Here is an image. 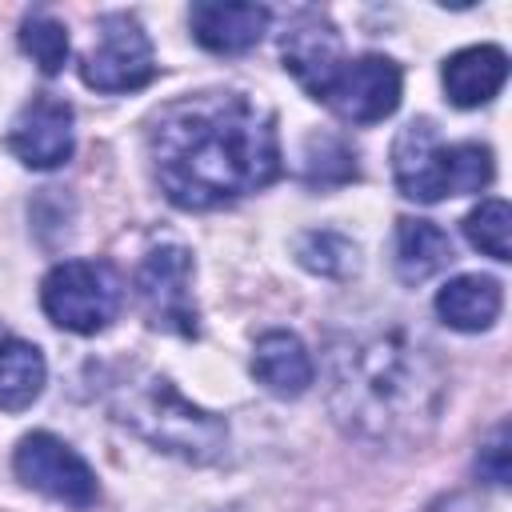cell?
Returning a JSON list of instances; mask_svg holds the SVG:
<instances>
[{
  "instance_id": "1",
  "label": "cell",
  "mask_w": 512,
  "mask_h": 512,
  "mask_svg": "<svg viewBox=\"0 0 512 512\" xmlns=\"http://www.w3.org/2000/svg\"><path fill=\"white\" fill-rule=\"evenodd\" d=\"M148 156L176 208H220L280 176L276 116L240 92L188 96L156 116Z\"/></svg>"
},
{
  "instance_id": "2",
  "label": "cell",
  "mask_w": 512,
  "mask_h": 512,
  "mask_svg": "<svg viewBox=\"0 0 512 512\" xmlns=\"http://www.w3.org/2000/svg\"><path fill=\"white\" fill-rule=\"evenodd\" d=\"M328 408L344 432L376 448L420 444L444 404L436 356L400 324H372L328 344Z\"/></svg>"
},
{
  "instance_id": "3",
  "label": "cell",
  "mask_w": 512,
  "mask_h": 512,
  "mask_svg": "<svg viewBox=\"0 0 512 512\" xmlns=\"http://www.w3.org/2000/svg\"><path fill=\"white\" fill-rule=\"evenodd\" d=\"M112 412L152 448L172 452L192 464L216 460L228 444V424L212 416L208 408L192 404L188 396H180L176 384L156 372L124 376L112 388Z\"/></svg>"
},
{
  "instance_id": "4",
  "label": "cell",
  "mask_w": 512,
  "mask_h": 512,
  "mask_svg": "<svg viewBox=\"0 0 512 512\" xmlns=\"http://www.w3.org/2000/svg\"><path fill=\"white\" fill-rule=\"evenodd\" d=\"M392 176L408 200L436 204L444 196L484 192L492 184V152L476 140L444 144L432 120H408L392 144Z\"/></svg>"
},
{
  "instance_id": "5",
  "label": "cell",
  "mask_w": 512,
  "mask_h": 512,
  "mask_svg": "<svg viewBox=\"0 0 512 512\" xmlns=\"http://www.w3.org/2000/svg\"><path fill=\"white\" fill-rule=\"evenodd\" d=\"M120 296L124 284L108 260H64L40 284L48 320L80 336L104 332L120 312Z\"/></svg>"
},
{
  "instance_id": "6",
  "label": "cell",
  "mask_w": 512,
  "mask_h": 512,
  "mask_svg": "<svg viewBox=\"0 0 512 512\" xmlns=\"http://www.w3.org/2000/svg\"><path fill=\"white\" fill-rule=\"evenodd\" d=\"M96 48L84 52L80 76L96 92H136L156 76L152 40L144 36L140 20L128 12H108L96 24Z\"/></svg>"
},
{
  "instance_id": "7",
  "label": "cell",
  "mask_w": 512,
  "mask_h": 512,
  "mask_svg": "<svg viewBox=\"0 0 512 512\" xmlns=\"http://www.w3.org/2000/svg\"><path fill=\"white\" fill-rule=\"evenodd\" d=\"M136 296L144 316L160 332H176L192 340L200 332L192 304V252L180 244H156L136 268Z\"/></svg>"
},
{
  "instance_id": "8",
  "label": "cell",
  "mask_w": 512,
  "mask_h": 512,
  "mask_svg": "<svg viewBox=\"0 0 512 512\" xmlns=\"http://www.w3.org/2000/svg\"><path fill=\"white\" fill-rule=\"evenodd\" d=\"M12 468L28 488H36L48 500H60L68 508H92L100 496V484H96V472L88 468V460L52 432L24 436L16 444Z\"/></svg>"
},
{
  "instance_id": "9",
  "label": "cell",
  "mask_w": 512,
  "mask_h": 512,
  "mask_svg": "<svg viewBox=\"0 0 512 512\" xmlns=\"http://www.w3.org/2000/svg\"><path fill=\"white\" fill-rule=\"evenodd\" d=\"M324 104L348 124H380L400 108V68L388 56H356L344 60L336 80L324 92Z\"/></svg>"
},
{
  "instance_id": "10",
  "label": "cell",
  "mask_w": 512,
  "mask_h": 512,
  "mask_svg": "<svg viewBox=\"0 0 512 512\" xmlns=\"http://www.w3.org/2000/svg\"><path fill=\"white\" fill-rule=\"evenodd\" d=\"M8 148L20 156V164L36 168V172H48V168H60L68 164L72 148H76V136H72V104L44 92L36 96L32 104L20 108L12 132H8Z\"/></svg>"
},
{
  "instance_id": "11",
  "label": "cell",
  "mask_w": 512,
  "mask_h": 512,
  "mask_svg": "<svg viewBox=\"0 0 512 512\" xmlns=\"http://www.w3.org/2000/svg\"><path fill=\"white\" fill-rule=\"evenodd\" d=\"M280 56H284V68L296 76V84L324 100L328 84L336 80V72L344 68V48H340V36L336 28L320 16V12H300L284 36H280Z\"/></svg>"
},
{
  "instance_id": "12",
  "label": "cell",
  "mask_w": 512,
  "mask_h": 512,
  "mask_svg": "<svg viewBox=\"0 0 512 512\" xmlns=\"http://www.w3.org/2000/svg\"><path fill=\"white\" fill-rule=\"evenodd\" d=\"M272 12L264 4H192L188 24L200 48L216 56H236L260 44Z\"/></svg>"
},
{
  "instance_id": "13",
  "label": "cell",
  "mask_w": 512,
  "mask_h": 512,
  "mask_svg": "<svg viewBox=\"0 0 512 512\" xmlns=\"http://www.w3.org/2000/svg\"><path fill=\"white\" fill-rule=\"evenodd\" d=\"M444 92L456 108H480L488 104L504 80H508V52L496 48V44H472V48H460L444 60Z\"/></svg>"
},
{
  "instance_id": "14",
  "label": "cell",
  "mask_w": 512,
  "mask_h": 512,
  "mask_svg": "<svg viewBox=\"0 0 512 512\" xmlns=\"http://www.w3.org/2000/svg\"><path fill=\"white\" fill-rule=\"evenodd\" d=\"M252 376L272 392V396H300L308 392L312 376H316V364L308 356V348L300 344V336L292 332H264L256 340V352H252Z\"/></svg>"
},
{
  "instance_id": "15",
  "label": "cell",
  "mask_w": 512,
  "mask_h": 512,
  "mask_svg": "<svg viewBox=\"0 0 512 512\" xmlns=\"http://www.w3.org/2000/svg\"><path fill=\"white\" fill-rule=\"evenodd\" d=\"M500 308H504L500 280L480 276V272H464V276L448 280L436 292V312L456 332H484V328H492Z\"/></svg>"
},
{
  "instance_id": "16",
  "label": "cell",
  "mask_w": 512,
  "mask_h": 512,
  "mask_svg": "<svg viewBox=\"0 0 512 512\" xmlns=\"http://www.w3.org/2000/svg\"><path fill=\"white\" fill-rule=\"evenodd\" d=\"M452 260V240L440 224L432 220H416V216H404L396 224V276L404 284H420L428 276H436L444 264Z\"/></svg>"
},
{
  "instance_id": "17",
  "label": "cell",
  "mask_w": 512,
  "mask_h": 512,
  "mask_svg": "<svg viewBox=\"0 0 512 512\" xmlns=\"http://www.w3.org/2000/svg\"><path fill=\"white\" fill-rule=\"evenodd\" d=\"M48 380V364L44 352L28 340H0V408L4 412H24Z\"/></svg>"
},
{
  "instance_id": "18",
  "label": "cell",
  "mask_w": 512,
  "mask_h": 512,
  "mask_svg": "<svg viewBox=\"0 0 512 512\" xmlns=\"http://www.w3.org/2000/svg\"><path fill=\"white\" fill-rule=\"evenodd\" d=\"M296 260L316 272V276H328V280H348L360 272V248L356 240H348L344 232H332V228H312L296 240Z\"/></svg>"
},
{
  "instance_id": "19",
  "label": "cell",
  "mask_w": 512,
  "mask_h": 512,
  "mask_svg": "<svg viewBox=\"0 0 512 512\" xmlns=\"http://www.w3.org/2000/svg\"><path fill=\"white\" fill-rule=\"evenodd\" d=\"M20 48L32 56V64H36L44 76H56V72L68 64V28H64L52 12L36 8V12H28L24 24H20Z\"/></svg>"
},
{
  "instance_id": "20",
  "label": "cell",
  "mask_w": 512,
  "mask_h": 512,
  "mask_svg": "<svg viewBox=\"0 0 512 512\" xmlns=\"http://www.w3.org/2000/svg\"><path fill=\"white\" fill-rule=\"evenodd\" d=\"M464 236L484 256L512 260V244H508V236H512V208H508V200H500V196L480 200V208H472L464 216Z\"/></svg>"
},
{
  "instance_id": "21",
  "label": "cell",
  "mask_w": 512,
  "mask_h": 512,
  "mask_svg": "<svg viewBox=\"0 0 512 512\" xmlns=\"http://www.w3.org/2000/svg\"><path fill=\"white\" fill-rule=\"evenodd\" d=\"M304 180L332 188L356 180V156L340 136H308L304 144Z\"/></svg>"
},
{
  "instance_id": "22",
  "label": "cell",
  "mask_w": 512,
  "mask_h": 512,
  "mask_svg": "<svg viewBox=\"0 0 512 512\" xmlns=\"http://www.w3.org/2000/svg\"><path fill=\"white\" fill-rule=\"evenodd\" d=\"M476 472H480L488 484H496V488L508 484V476H512V468H508V424H500V428L492 432V440L480 448Z\"/></svg>"
}]
</instances>
